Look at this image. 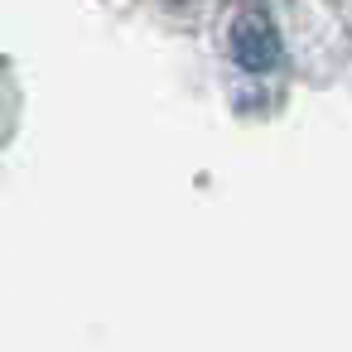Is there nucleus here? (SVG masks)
<instances>
[{
	"instance_id": "nucleus-1",
	"label": "nucleus",
	"mask_w": 352,
	"mask_h": 352,
	"mask_svg": "<svg viewBox=\"0 0 352 352\" xmlns=\"http://www.w3.org/2000/svg\"><path fill=\"white\" fill-rule=\"evenodd\" d=\"M227 44H232V58H236L246 73H256V78H265V73L280 68V34H275V25H270L261 10H241V15L232 20Z\"/></svg>"
}]
</instances>
